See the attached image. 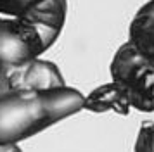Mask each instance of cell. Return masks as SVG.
Wrapping results in <instances>:
<instances>
[{
	"label": "cell",
	"mask_w": 154,
	"mask_h": 152,
	"mask_svg": "<svg viewBox=\"0 0 154 152\" xmlns=\"http://www.w3.org/2000/svg\"><path fill=\"white\" fill-rule=\"evenodd\" d=\"M85 95L71 87L21 92L0 99V145H17L83 109Z\"/></svg>",
	"instance_id": "obj_1"
},
{
	"label": "cell",
	"mask_w": 154,
	"mask_h": 152,
	"mask_svg": "<svg viewBox=\"0 0 154 152\" xmlns=\"http://www.w3.org/2000/svg\"><path fill=\"white\" fill-rule=\"evenodd\" d=\"M66 0H54L16 17H0V62L40 59L63 31Z\"/></svg>",
	"instance_id": "obj_2"
},
{
	"label": "cell",
	"mask_w": 154,
	"mask_h": 152,
	"mask_svg": "<svg viewBox=\"0 0 154 152\" xmlns=\"http://www.w3.org/2000/svg\"><path fill=\"white\" fill-rule=\"evenodd\" d=\"M112 83L128 105L140 112L154 111V61L126 40L116 50L109 66Z\"/></svg>",
	"instance_id": "obj_3"
},
{
	"label": "cell",
	"mask_w": 154,
	"mask_h": 152,
	"mask_svg": "<svg viewBox=\"0 0 154 152\" xmlns=\"http://www.w3.org/2000/svg\"><path fill=\"white\" fill-rule=\"evenodd\" d=\"M63 87H66V81L59 68L50 61L31 59L19 64L0 62V99L21 92H42Z\"/></svg>",
	"instance_id": "obj_4"
},
{
	"label": "cell",
	"mask_w": 154,
	"mask_h": 152,
	"mask_svg": "<svg viewBox=\"0 0 154 152\" xmlns=\"http://www.w3.org/2000/svg\"><path fill=\"white\" fill-rule=\"evenodd\" d=\"M128 41L154 61V0L144 4L133 16L128 29Z\"/></svg>",
	"instance_id": "obj_5"
},
{
	"label": "cell",
	"mask_w": 154,
	"mask_h": 152,
	"mask_svg": "<svg viewBox=\"0 0 154 152\" xmlns=\"http://www.w3.org/2000/svg\"><path fill=\"white\" fill-rule=\"evenodd\" d=\"M83 109L92 111V112H109V111H112L116 114L126 116V114H130L132 107L128 105L121 90L111 81L92 90L90 93L85 97Z\"/></svg>",
	"instance_id": "obj_6"
},
{
	"label": "cell",
	"mask_w": 154,
	"mask_h": 152,
	"mask_svg": "<svg viewBox=\"0 0 154 152\" xmlns=\"http://www.w3.org/2000/svg\"><path fill=\"white\" fill-rule=\"evenodd\" d=\"M54 0H0V17H16Z\"/></svg>",
	"instance_id": "obj_7"
},
{
	"label": "cell",
	"mask_w": 154,
	"mask_h": 152,
	"mask_svg": "<svg viewBox=\"0 0 154 152\" xmlns=\"http://www.w3.org/2000/svg\"><path fill=\"white\" fill-rule=\"evenodd\" d=\"M133 152H154V123H147L139 130Z\"/></svg>",
	"instance_id": "obj_8"
},
{
	"label": "cell",
	"mask_w": 154,
	"mask_h": 152,
	"mask_svg": "<svg viewBox=\"0 0 154 152\" xmlns=\"http://www.w3.org/2000/svg\"><path fill=\"white\" fill-rule=\"evenodd\" d=\"M0 152H23L21 149H19V145H0Z\"/></svg>",
	"instance_id": "obj_9"
}]
</instances>
